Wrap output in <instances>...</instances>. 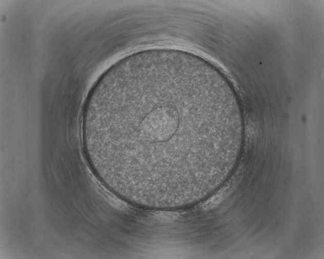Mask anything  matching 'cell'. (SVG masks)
<instances>
[{
	"mask_svg": "<svg viewBox=\"0 0 324 259\" xmlns=\"http://www.w3.org/2000/svg\"><path fill=\"white\" fill-rule=\"evenodd\" d=\"M195 76L183 64L157 61L120 66L95 83L82 136L103 184L122 193L165 195L192 183L193 116L206 95Z\"/></svg>",
	"mask_w": 324,
	"mask_h": 259,
	"instance_id": "1",
	"label": "cell"
}]
</instances>
